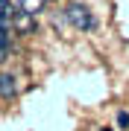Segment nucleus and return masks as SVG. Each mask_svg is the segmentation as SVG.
<instances>
[{"mask_svg":"<svg viewBox=\"0 0 129 131\" xmlns=\"http://www.w3.org/2000/svg\"><path fill=\"white\" fill-rule=\"evenodd\" d=\"M65 20H67L73 29H79V32H91V29L97 26L94 15H91V9H88L85 3H67V9H65Z\"/></svg>","mask_w":129,"mask_h":131,"instance_id":"nucleus-1","label":"nucleus"},{"mask_svg":"<svg viewBox=\"0 0 129 131\" xmlns=\"http://www.w3.org/2000/svg\"><path fill=\"white\" fill-rule=\"evenodd\" d=\"M35 29V18L32 15H27V12H15L12 15V32H21V35H27V32H32Z\"/></svg>","mask_w":129,"mask_h":131,"instance_id":"nucleus-2","label":"nucleus"},{"mask_svg":"<svg viewBox=\"0 0 129 131\" xmlns=\"http://www.w3.org/2000/svg\"><path fill=\"white\" fill-rule=\"evenodd\" d=\"M47 3H50V0H18V9L35 18L38 12H44V6H47Z\"/></svg>","mask_w":129,"mask_h":131,"instance_id":"nucleus-3","label":"nucleus"},{"mask_svg":"<svg viewBox=\"0 0 129 131\" xmlns=\"http://www.w3.org/2000/svg\"><path fill=\"white\" fill-rule=\"evenodd\" d=\"M15 90H18V88H15V79H12L9 73H0V96H3V99H12Z\"/></svg>","mask_w":129,"mask_h":131,"instance_id":"nucleus-4","label":"nucleus"},{"mask_svg":"<svg viewBox=\"0 0 129 131\" xmlns=\"http://www.w3.org/2000/svg\"><path fill=\"white\" fill-rule=\"evenodd\" d=\"M12 15L9 9H0V32H12Z\"/></svg>","mask_w":129,"mask_h":131,"instance_id":"nucleus-5","label":"nucleus"},{"mask_svg":"<svg viewBox=\"0 0 129 131\" xmlns=\"http://www.w3.org/2000/svg\"><path fill=\"white\" fill-rule=\"evenodd\" d=\"M117 125H120V128H126V125H129V114H126V111H120V114H117Z\"/></svg>","mask_w":129,"mask_h":131,"instance_id":"nucleus-6","label":"nucleus"},{"mask_svg":"<svg viewBox=\"0 0 129 131\" xmlns=\"http://www.w3.org/2000/svg\"><path fill=\"white\" fill-rule=\"evenodd\" d=\"M3 50H6V35L0 32V52H3Z\"/></svg>","mask_w":129,"mask_h":131,"instance_id":"nucleus-7","label":"nucleus"},{"mask_svg":"<svg viewBox=\"0 0 129 131\" xmlns=\"http://www.w3.org/2000/svg\"><path fill=\"white\" fill-rule=\"evenodd\" d=\"M103 131H111V128H103Z\"/></svg>","mask_w":129,"mask_h":131,"instance_id":"nucleus-8","label":"nucleus"}]
</instances>
